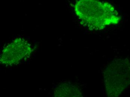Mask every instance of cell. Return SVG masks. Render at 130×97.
<instances>
[{"label":"cell","instance_id":"cell-4","mask_svg":"<svg viewBox=\"0 0 130 97\" xmlns=\"http://www.w3.org/2000/svg\"><path fill=\"white\" fill-rule=\"evenodd\" d=\"M56 97H80L81 93L78 88L71 84H62L55 89Z\"/></svg>","mask_w":130,"mask_h":97},{"label":"cell","instance_id":"cell-3","mask_svg":"<svg viewBox=\"0 0 130 97\" xmlns=\"http://www.w3.org/2000/svg\"><path fill=\"white\" fill-rule=\"evenodd\" d=\"M33 51L31 45L23 38H18L3 48L0 63L6 66L17 65L30 55Z\"/></svg>","mask_w":130,"mask_h":97},{"label":"cell","instance_id":"cell-2","mask_svg":"<svg viewBox=\"0 0 130 97\" xmlns=\"http://www.w3.org/2000/svg\"><path fill=\"white\" fill-rule=\"evenodd\" d=\"M104 83L107 96H119L130 85V62L127 59L114 60L105 70Z\"/></svg>","mask_w":130,"mask_h":97},{"label":"cell","instance_id":"cell-1","mask_svg":"<svg viewBox=\"0 0 130 97\" xmlns=\"http://www.w3.org/2000/svg\"><path fill=\"white\" fill-rule=\"evenodd\" d=\"M74 11L80 22L91 30H103L110 25L117 24L120 20L113 5L99 0H78Z\"/></svg>","mask_w":130,"mask_h":97}]
</instances>
